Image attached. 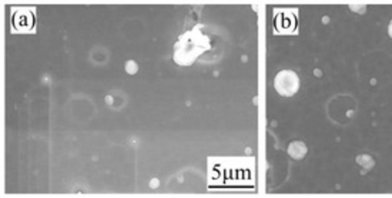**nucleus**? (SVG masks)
I'll return each mask as SVG.
<instances>
[{"instance_id":"obj_5","label":"nucleus","mask_w":392,"mask_h":198,"mask_svg":"<svg viewBox=\"0 0 392 198\" xmlns=\"http://www.w3.org/2000/svg\"><path fill=\"white\" fill-rule=\"evenodd\" d=\"M307 151H308V148H307V145L304 144L303 141H293L290 144V147H288V154L294 160H303Z\"/></svg>"},{"instance_id":"obj_6","label":"nucleus","mask_w":392,"mask_h":198,"mask_svg":"<svg viewBox=\"0 0 392 198\" xmlns=\"http://www.w3.org/2000/svg\"><path fill=\"white\" fill-rule=\"evenodd\" d=\"M356 161L359 162V164H362L365 168H371L374 165V160L369 155H361L359 158H356Z\"/></svg>"},{"instance_id":"obj_9","label":"nucleus","mask_w":392,"mask_h":198,"mask_svg":"<svg viewBox=\"0 0 392 198\" xmlns=\"http://www.w3.org/2000/svg\"><path fill=\"white\" fill-rule=\"evenodd\" d=\"M159 185V181H152L150 182V187H157Z\"/></svg>"},{"instance_id":"obj_8","label":"nucleus","mask_w":392,"mask_h":198,"mask_svg":"<svg viewBox=\"0 0 392 198\" xmlns=\"http://www.w3.org/2000/svg\"><path fill=\"white\" fill-rule=\"evenodd\" d=\"M388 35H389V37L392 39V22L388 25Z\"/></svg>"},{"instance_id":"obj_4","label":"nucleus","mask_w":392,"mask_h":198,"mask_svg":"<svg viewBox=\"0 0 392 198\" xmlns=\"http://www.w3.org/2000/svg\"><path fill=\"white\" fill-rule=\"evenodd\" d=\"M295 25V18L291 15V13H287V12H281L278 16L276 18V26L277 29H281V30H291Z\"/></svg>"},{"instance_id":"obj_2","label":"nucleus","mask_w":392,"mask_h":198,"mask_svg":"<svg viewBox=\"0 0 392 198\" xmlns=\"http://www.w3.org/2000/svg\"><path fill=\"white\" fill-rule=\"evenodd\" d=\"M274 89L284 97H291L300 89V77L293 70H281L274 79Z\"/></svg>"},{"instance_id":"obj_7","label":"nucleus","mask_w":392,"mask_h":198,"mask_svg":"<svg viewBox=\"0 0 392 198\" xmlns=\"http://www.w3.org/2000/svg\"><path fill=\"white\" fill-rule=\"evenodd\" d=\"M137 70H139V66H137V63H136V62H133V60H128V62L125 63V72L128 73V74H136V73H137Z\"/></svg>"},{"instance_id":"obj_1","label":"nucleus","mask_w":392,"mask_h":198,"mask_svg":"<svg viewBox=\"0 0 392 198\" xmlns=\"http://www.w3.org/2000/svg\"><path fill=\"white\" fill-rule=\"evenodd\" d=\"M210 49V37L201 32V26H196L178 37L177 43L174 45L173 59L178 66H191Z\"/></svg>"},{"instance_id":"obj_3","label":"nucleus","mask_w":392,"mask_h":198,"mask_svg":"<svg viewBox=\"0 0 392 198\" xmlns=\"http://www.w3.org/2000/svg\"><path fill=\"white\" fill-rule=\"evenodd\" d=\"M13 26L20 32L30 30L35 26V12L32 9H18L13 12Z\"/></svg>"}]
</instances>
